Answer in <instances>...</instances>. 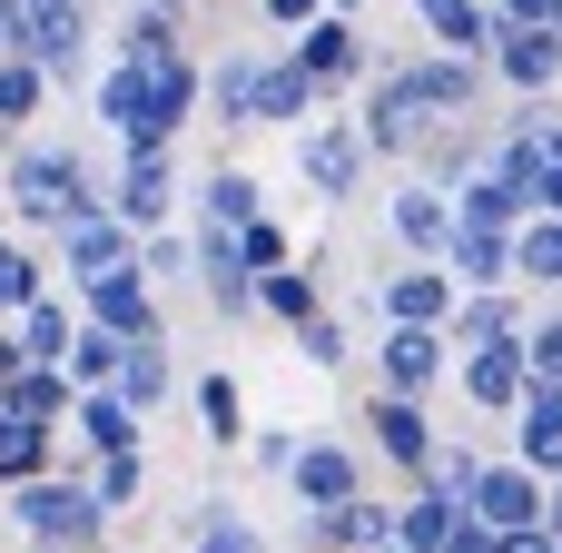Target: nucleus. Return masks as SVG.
<instances>
[{"instance_id": "obj_1", "label": "nucleus", "mask_w": 562, "mask_h": 553, "mask_svg": "<svg viewBox=\"0 0 562 553\" xmlns=\"http://www.w3.org/2000/svg\"><path fill=\"white\" fill-rule=\"evenodd\" d=\"M494 99V79H484V59H454V49H405V59H375L366 79H356V139H366V158H385V168H415V148L445 129V119H464V109H484Z\"/></svg>"}, {"instance_id": "obj_2", "label": "nucleus", "mask_w": 562, "mask_h": 553, "mask_svg": "<svg viewBox=\"0 0 562 553\" xmlns=\"http://www.w3.org/2000/svg\"><path fill=\"white\" fill-rule=\"evenodd\" d=\"M89 119L109 148H178L198 119V49L168 59H99L89 69Z\"/></svg>"}, {"instance_id": "obj_3", "label": "nucleus", "mask_w": 562, "mask_h": 553, "mask_svg": "<svg viewBox=\"0 0 562 553\" xmlns=\"http://www.w3.org/2000/svg\"><path fill=\"white\" fill-rule=\"evenodd\" d=\"M99 188H109V158H99L89 139H40V129H20V139L0 148V218H10L20 237H49L59 218L99 208Z\"/></svg>"}, {"instance_id": "obj_4", "label": "nucleus", "mask_w": 562, "mask_h": 553, "mask_svg": "<svg viewBox=\"0 0 562 553\" xmlns=\"http://www.w3.org/2000/svg\"><path fill=\"white\" fill-rule=\"evenodd\" d=\"M0 515H10L20 553H99L109 534H119V524L99 515V495L79 485V465H49V475L10 485V495H0Z\"/></svg>"}, {"instance_id": "obj_5", "label": "nucleus", "mask_w": 562, "mask_h": 553, "mask_svg": "<svg viewBox=\"0 0 562 553\" xmlns=\"http://www.w3.org/2000/svg\"><path fill=\"white\" fill-rule=\"evenodd\" d=\"M20 59H40L49 99L89 89V69H99V0H20Z\"/></svg>"}, {"instance_id": "obj_6", "label": "nucleus", "mask_w": 562, "mask_h": 553, "mask_svg": "<svg viewBox=\"0 0 562 553\" xmlns=\"http://www.w3.org/2000/svg\"><path fill=\"white\" fill-rule=\"evenodd\" d=\"M277 49H286V59L316 79V99H346V89H356L375 59H385V49H375V30H366L356 10H316V20H306V30H286Z\"/></svg>"}, {"instance_id": "obj_7", "label": "nucleus", "mask_w": 562, "mask_h": 553, "mask_svg": "<svg viewBox=\"0 0 562 553\" xmlns=\"http://www.w3.org/2000/svg\"><path fill=\"white\" fill-rule=\"evenodd\" d=\"M366 485H375L366 445H356V435H326V425H306L296 455H286V475H277V495H286L296 515H326V505H346V495H366Z\"/></svg>"}, {"instance_id": "obj_8", "label": "nucleus", "mask_w": 562, "mask_h": 553, "mask_svg": "<svg viewBox=\"0 0 562 553\" xmlns=\"http://www.w3.org/2000/svg\"><path fill=\"white\" fill-rule=\"evenodd\" d=\"M286 139H296V188H306V198H326V208H356V198H366L375 158H366L356 119H306V129H286Z\"/></svg>"}, {"instance_id": "obj_9", "label": "nucleus", "mask_w": 562, "mask_h": 553, "mask_svg": "<svg viewBox=\"0 0 562 553\" xmlns=\"http://www.w3.org/2000/svg\"><path fill=\"white\" fill-rule=\"evenodd\" d=\"M178 148H119L109 158V188H99V208L128 228V237H148V228H168L178 218Z\"/></svg>"}, {"instance_id": "obj_10", "label": "nucleus", "mask_w": 562, "mask_h": 553, "mask_svg": "<svg viewBox=\"0 0 562 553\" xmlns=\"http://www.w3.org/2000/svg\"><path fill=\"white\" fill-rule=\"evenodd\" d=\"M484 79H494V99H553V79H562V20H494V40H484Z\"/></svg>"}, {"instance_id": "obj_11", "label": "nucleus", "mask_w": 562, "mask_h": 553, "mask_svg": "<svg viewBox=\"0 0 562 553\" xmlns=\"http://www.w3.org/2000/svg\"><path fill=\"white\" fill-rule=\"evenodd\" d=\"M445 307H454V277H445L435 257H405V267H385L375 287H356L346 317H375V327H445Z\"/></svg>"}, {"instance_id": "obj_12", "label": "nucleus", "mask_w": 562, "mask_h": 553, "mask_svg": "<svg viewBox=\"0 0 562 553\" xmlns=\"http://www.w3.org/2000/svg\"><path fill=\"white\" fill-rule=\"evenodd\" d=\"M69 307H79L89 327L128 336V346H168V297H148V287H138V267H109V277H79V287H69Z\"/></svg>"}, {"instance_id": "obj_13", "label": "nucleus", "mask_w": 562, "mask_h": 553, "mask_svg": "<svg viewBox=\"0 0 562 553\" xmlns=\"http://www.w3.org/2000/svg\"><path fill=\"white\" fill-rule=\"evenodd\" d=\"M40 257H49V277H59V287H79V277L128 267V228H119L109 208H79V218H59V228L40 237Z\"/></svg>"}, {"instance_id": "obj_14", "label": "nucleus", "mask_w": 562, "mask_h": 553, "mask_svg": "<svg viewBox=\"0 0 562 553\" xmlns=\"http://www.w3.org/2000/svg\"><path fill=\"white\" fill-rule=\"evenodd\" d=\"M366 435H375V465L385 475H415L435 445H445V425H435V396H366Z\"/></svg>"}, {"instance_id": "obj_15", "label": "nucleus", "mask_w": 562, "mask_h": 553, "mask_svg": "<svg viewBox=\"0 0 562 553\" xmlns=\"http://www.w3.org/2000/svg\"><path fill=\"white\" fill-rule=\"evenodd\" d=\"M524 317H533L524 287H454V307H445V356H484V346L524 336Z\"/></svg>"}, {"instance_id": "obj_16", "label": "nucleus", "mask_w": 562, "mask_h": 553, "mask_svg": "<svg viewBox=\"0 0 562 553\" xmlns=\"http://www.w3.org/2000/svg\"><path fill=\"white\" fill-rule=\"evenodd\" d=\"M464 515H474V524H494V534H504V524H553V485H543V475H524L514 455H484V475L464 485Z\"/></svg>"}, {"instance_id": "obj_17", "label": "nucleus", "mask_w": 562, "mask_h": 553, "mask_svg": "<svg viewBox=\"0 0 562 553\" xmlns=\"http://www.w3.org/2000/svg\"><path fill=\"white\" fill-rule=\"evenodd\" d=\"M326 99H316V79L277 49V40H257V79H247V129H306Z\"/></svg>"}, {"instance_id": "obj_18", "label": "nucleus", "mask_w": 562, "mask_h": 553, "mask_svg": "<svg viewBox=\"0 0 562 553\" xmlns=\"http://www.w3.org/2000/svg\"><path fill=\"white\" fill-rule=\"evenodd\" d=\"M445 376H454L445 327H375V386L385 396H435Z\"/></svg>"}, {"instance_id": "obj_19", "label": "nucleus", "mask_w": 562, "mask_h": 553, "mask_svg": "<svg viewBox=\"0 0 562 553\" xmlns=\"http://www.w3.org/2000/svg\"><path fill=\"white\" fill-rule=\"evenodd\" d=\"M168 544H178V553H277V544H267V524H257L237 495H198V505H178V515H168Z\"/></svg>"}, {"instance_id": "obj_20", "label": "nucleus", "mask_w": 562, "mask_h": 553, "mask_svg": "<svg viewBox=\"0 0 562 553\" xmlns=\"http://www.w3.org/2000/svg\"><path fill=\"white\" fill-rule=\"evenodd\" d=\"M257 208H277V198H267V178H257L247 158H217V168L178 198V228H247Z\"/></svg>"}, {"instance_id": "obj_21", "label": "nucleus", "mask_w": 562, "mask_h": 553, "mask_svg": "<svg viewBox=\"0 0 562 553\" xmlns=\"http://www.w3.org/2000/svg\"><path fill=\"white\" fill-rule=\"evenodd\" d=\"M178 396H188V416H198V445L207 455H237L247 445V386H237V366H198V376H178Z\"/></svg>"}, {"instance_id": "obj_22", "label": "nucleus", "mask_w": 562, "mask_h": 553, "mask_svg": "<svg viewBox=\"0 0 562 553\" xmlns=\"http://www.w3.org/2000/svg\"><path fill=\"white\" fill-rule=\"evenodd\" d=\"M484 158H494V99H484V109H464V119H445V129L415 148V168H405V178H425V188H454V178H474Z\"/></svg>"}, {"instance_id": "obj_23", "label": "nucleus", "mask_w": 562, "mask_h": 553, "mask_svg": "<svg viewBox=\"0 0 562 553\" xmlns=\"http://www.w3.org/2000/svg\"><path fill=\"white\" fill-rule=\"evenodd\" d=\"M59 445L69 455H119V445H148V416H128L109 386H79L69 416H59Z\"/></svg>"}, {"instance_id": "obj_24", "label": "nucleus", "mask_w": 562, "mask_h": 553, "mask_svg": "<svg viewBox=\"0 0 562 553\" xmlns=\"http://www.w3.org/2000/svg\"><path fill=\"white\" fill-rule=\"evenodd\" d=\"M445 228H454L445 188H425V178H395V188H385V237H395V257H435Z\"/></svg>"}, {"instance_id": "obj_25", "label": "nucleus", "mask_w": 562, "mask_h": 553, "mask_svg": "<svg viewBox=\"0 0 562 553\" xmlns=\"http://www.w3.org/2000/svg\"><path fill=\"white\" fill-rule=\"evenodd\" d=\"M316 307H336L326 297V257H286V267H267L257 277V327H296V317H316Z\"/></svg>"}, {"instance_id": "obj_26", "label": "nucleus", "mask_w": 562, "mask_h": 553, "mask_svg": "<svg viewBox=\"0 0 562 553\" xmlns=\"http://www.w3.org/2000/svg\"><path fill=\"white\" fill-rule=\"evenodd\" d=\"M504 425H514V465L553 485L562 475V386H524V406H514Z\"/></svg>"}, {"instance_id": "obj_27", "label": "nucleus", "mask_w": 562, "mask_h": 553, "mask_svg": "<svg viewBox=\"0 0 562 553\" xmlns=\"http://www.w3.org/2000/svg\"><path fill=\"white\" fill-rule=\"evenodd\" d=\"M178 376H188V366H178V336H168V346H128L119 376H109V396H119L128 416H158V406H178Z\"/></svg>"}, {"instance_id": "obj_28", "label": "nucleus", "mask_w": 562, "mask_h": 553, "mask_svg": "<svg viewBox=\"0 0 562 553\" xmlns=\"http://www.w3.org/2000/svg\"><path fill=\"white\" fill-rule=\"evenodd\" d=\"M454 386H464L474 416H514L533 376H524V356H514V336H504V346H484V356H454Z\"/></svg>"}, {"instance_id": "obj_29", "label": "nucleus", "mask_w": 562, "mask_h": 553, "mask_svg": "<svg viewBox=\"0 0 562 553\" xmlns=\"http://www.w3.org/2000/svg\"><path fill=\"white\" fill-rule=\"evenodd\" d=\"M504 277H514L524 297H553V287H562V218H514V237H504Z\"/></svg>"}, {"instance_id": "obj_30", "label": "nucleus", "mask_w": 562, "mask_h": 553, "mask_svg": "<svg viewBox=\"0 0 562 553\" xmlns=\"http://www.w3.org/2000/svg\"><path fill=\"white\" fill-rule=\"evenodd\" d=\"M286 356H296L306 376H346V366H356V317H346V307L296 317V327H286Z\"/></svg>"}, {"instance_id": "obj_31", "label": "nucleus", "mask_w": 562, "mask_h": 553, "mask_svg": "<svg viewBox=\"0 0 562 553\" xmlns=\"http://www.w3.org/2000/svg\"><path fill=\"white\" fill-rule=\"evenodd\" d=\"M504 237H514V228H445L435 267H445L454 287H514V277H504Z\"/></svg>"}, {"instance_id": "obj_32", "label": "nucleus", "mask_w": 562, "mask_h": 553, "mask_svg": "<svg viewBox=\"0 0 562 553\" xmlns=\"http://www.w3.org/2000/svg\"><path fill=\"white\" fill-rule=\"evenodd\" d=\"M79 485L99 495V515H109V524H119V515H138V505H148V445L89 455V465H79Z\"/></svg>"}, {"instance_id": "obj_33", "label": "nucleus", "mask_w": 562, "mask_h": 553, "mask_svg": "<svg viewBox=\"0 0 562 553\" xmlns=\"http://www.w3.org/2000/svg\"><path fill=\"white\" fill-rule=\"evenodd\" d=\"M49 465H69L59 425H30V416H0V495H10V485H30V475H49Z\"/></svg>"}, {"instance_id": "obj_34", "label": "nucleus", "mask_w": 562, "mask_h": 553, "mask_svg": "<svg viewBox=\"0 0 562 553\" xmlns=\"http://www.w3.org/2000/svg\"><path fill=\"white\" fill-rule=\"evenodd\" d=\"M415 20H425V40L454 49V59H484V40H494V10H484V0H415Z\"/></svg>"}, {"instance_id": "obj_35", "label": "nucleus", "mask_w": 562, "mask_h": 553, "mask_svg": "<svg viewBox=\"0 0 562 553\" xmlns=\"http://www.w3.org/2000/svg\"><path fill=\"white\" fill-rule=\"evenodd\" d=\"M445 208H454V228H514V218H533V208H524V198H514L494 168L454 178V188H445Z\"/></svg>"}, {"instance_id": "obj_36", "label": "nucleus", "mask_w": 562, "mask_h": 553, "mask_svg": "<svg viewBox=\"0 0 562 553\" xmlns=\"http://www.w3.org/2000/svg\"><path fill=\"white\" fill-rule=\"evenodd\" d=\"M128 267H138V287H148V297H178V287H188V228L168 218V228L128 237Z\"/></svg>"}, {"instance_id": "obj_37", "label": "nucleus", "mask_w": 562, "mask_h": 553, "mask_svg": "<svg viewBox=\"0 0 562 553\" xmlns=\"http://www.w3.org/2000/svg\"><path fill=\"white\" fill-rule=\"evenodd\" d=\"M69 327H79V307H69V287H40L20 317H10V336L40 356V366H59V346H69Z\"/></svg>"}, {"instance_id": "obj_38", "label": "nucleus", "mask_w": 562, "mask_h": 553, "mask_svg": "<svg viewBox=\"0 0 562 553\" xmlns=\"http://www.w3.org/2000/svg\"><path fill=\"white\" fill-rule=\"evenodd\" d=\"M40 119H49V79H40V59L0 49V139H20V129H40Z\"/></svg>"}, {"instance_id": "obj_39", "label": "nucleus", "mask_w": 562, "mask_h": 553, "mask_svg": "<svg viewBox=\"0 0 562 553\" xmlns=\"http://www.w3.org/2000/svg\"><path fill=\"white\" fill-rule=\"evenodd\" d=\"M168 49H188V20L178 10H119L109 59H168Z\"/></svg>"}, {"instance_id": "obj_40", "label": "nucleus", "mask_w": 562, "mask_h": 553, "mask_svg": "<svg viewBox=\"0 0 562 553\" xmlns=\"http://www.w3.org/2000/svg\"><path fill=\"white\" fill-rule=\"evenodd\" d=\"M227 257H237L247 277H267V267H286V257H296V228H286L277 208H257L247 228H227Z\"/></svg>"}, {"instance_id": "obj_41", "label": "nucleus", "mask_w": 562, "mask_h": 553, "mask_svg": "<svg viewBox=\"0 0 562 553\" xmlns=\"http://www.w3.org/2000/svg\"><path fill=\"white\" fill-rule=\"evenodd\" d=\"M119 356H128V336H109V327H89V317H79V327H69V346H59V376H69V386H109V376H119Z\"/></svg>"}, {"instance_id": "obj_42", "label": "nucleus", "mask_w": 562, "mask_h": 553, "mask_svg": "<svg viewBox=\"0 0 562 553\" xmlns=\"http://www.w3.org/2000/svg\"><path fill=\"white\" fill-rule=\"evenodd\" d=\"M474 475H484V445H474V435H454V445H435V455H425V465H415L405 485H425V495L464 505V485H474Z\"/></svg>"}, {"instance_id": "obj_43", "label": "nucleus", "mask_w": 562, "mask_h": 553, "mask_svg": "<svg viewBox=\"0 0 562 553\" xmlns=\"http://www.w3.org/2000/svg\"><path fill=\"white\" fill-rule=\"evenodd\" d=\"M40 287H59L49 257H40V237H0V317H20Z\"/></svg>"}, {"instance_id": "obj_44", "label": "nucleus", "mask_w": 562, "mask_h": 553, "mask_svg": "<svg viewBox=\"0 0 562 553\" xmlns=\"http://www.w3.org/2000/svg\"><path fill=\"white\" fill-rule=\"evenodd\" d=\"M445 524H454V505H445V495H425V485H405V495H395V544H405V553H435V544H445Z\"/></svg>"}, {"instance_id": "obj_45", "label": "nucleus", "mask_w": 562, "mask_h": 553, "mask_svg": "<svg viewBox=\"0 0 562 553\" xmlns=\"http://www.w3.org/2000/svg\"><path fill=\"white\" fill-rule=\"evenodd\" d=\"M296 435H306V425H247V445H237V455L277 485V475H286V455H296Z\"/></svg>"}, {"instance_id": "obj_46", "label": "nucleus", "mask_w": 562, "mask_h": 553, "mask_svg": "<svg viewBox=\"0 0 562 553\" xmlns=\"http://www.w3.org/2000/svg\"><path fill=\"white\" fill-rule=\"evenodd\" d=\"M494 553H562V534H553V524H504Z\"/></svg>"}, {"instance_id": "obj_47", "label": "nucleus", "mask_w": 562, "mask_h": 553, "mask_svg": "<svg viewBox=\"0 0 562 553\" xmlns=\"http://www.w3.org/2000/svg\"><path fill=\"white\" fill-rule=\"evenodd\" d=\"M257 10H267V30H277V40H286V30H306V20H316V10H326V0H257Z\"/></svg>"}, {"instance_id": "obj_48", "label": "nucleus", "mask_w": 562, "mask_h": 553, "mask_svg": "<svg viewBox=\"0 0 562 553\" xmlns=\"http://www.w3.org/2000/svg\"><path fill=\"white\" fill-rule=\"evenodd\" d=\"M494 20H562V0H494Z\"/></svg>"}, {"instance_id": "obj_49", "label": "nucleus", "mask_w": 562, "mask_h": 553, "mask_svg": "<svg viewBox=\"0 0 562 553\" xmlns=\"http://www.w3.org/2000/svg\"><path fill=\"white\" fill-rule=\"evenodd\" d=\"M0 49H20V0H0Z\"/></svg>"}, {"instance_id": "obj_50", "label": "nucleus", "mask_w": 562, "mask_h": 553, "mask_svg": "<svg viewBox=\"0 0 562 553\" xmlns=\"http://www.w3.org/2000/svg\"><path fill=\"white\" fill-rule=\"evenodd\" d=\"M326 10H356V20H366V10H375V0H326Z\"/></svg>"}, {"instance_id": "obj_51", "label": "nucleus", "mask_w": 562, "mask_h": 553, "mask_svg": "<svg viewBox=\"0 0 562 553\" xmlns=\"http://www.w3.org/2000/svg\"><path fill=\"white\" fill-rule=\"evenodd\" d=\"M366 553H405V544H366Z\"/></svg>"}, {"instance_id": "obj_52", "label": "nucleus", "mask_w": 562, "mask_h": 553, "mask_svg": "<svg viewBox=\"0 0 562 553\" xmlns=\"http://www.w3.org/2000/svg\"><path fill=\"white\" fill-rule=\"evenodd\" d=\"M99 553H128V544H99Z\"/></svg>"}, {"instance_id": "obj_53", "label": "nucleus", "mask_w": 562, "mask_h": 553, "mask_svg": "<svg viewBox=\"0 0 562 553\" xmlns=\"http://www.w3.org/2000/svg\"><path fill=\"white\" fill-rule=\"evenodd\" d=\"M0 237H10V218H0Z\"/></svg>"}]
</instances>
